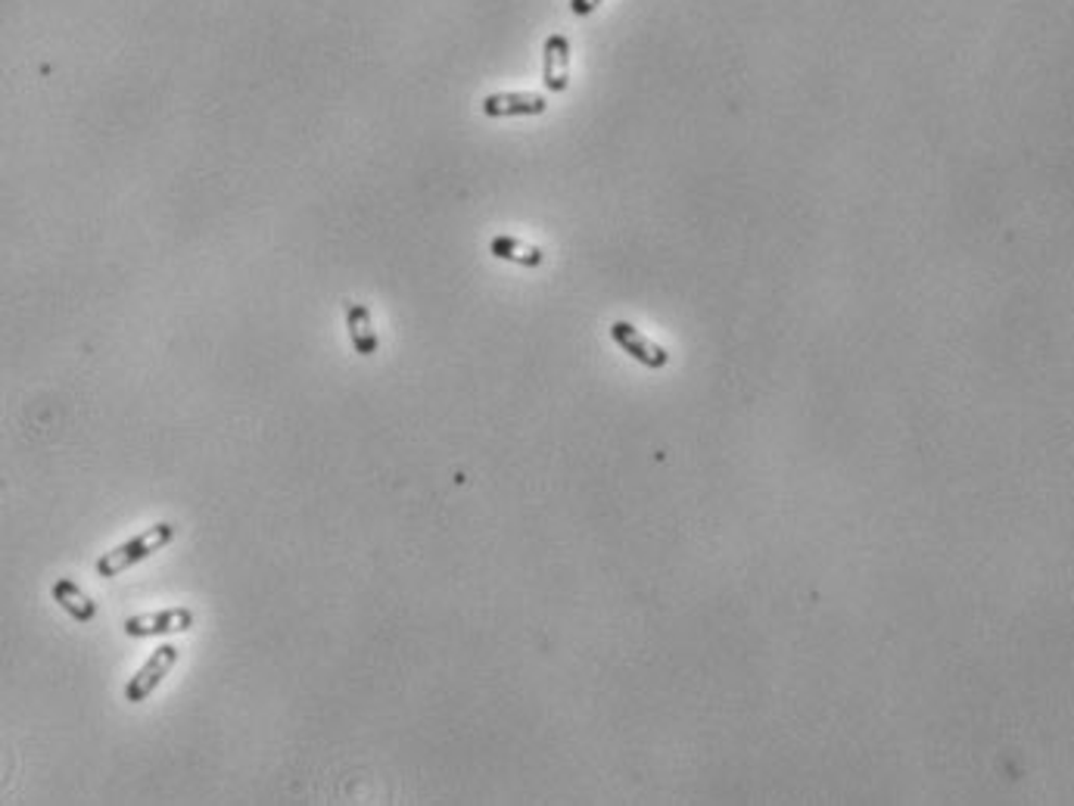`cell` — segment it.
Wrapping results in <instances>:
<instances>
[{
	"label": "cell",
	"instance_id": "cell-1",
	"mask_svg": "<svg viewBox=\"0 0 1074 806\" xmlns=\"http://www.w3.org/2000/svg\"><path fill=\"white\" fill-rule=\"evenodd\" d=\"M175 532H178V527H175V524H168V520H163V524H153V527H150L147 532L135 536L131 542H122V545H116L113 552L103 554V557L97 561V574L103 576V579L122 576L125 570H131L135 564L147 561V557H150L153 552L165 549V545L175 539Z\"/></svg>",
	"mask_w": 1074,
	"mask_h": 806
},
{
	"label": "cell",
	"instance_id": "cell-2",
	"mask_svg": "<svg viewBox=\"0 0 1074 806\" xmlns=\"http://www.w3.org/2000/svg\"><path fill=\"white\" fill-rule=\"evenodd\" d=\"M175 664H178V647L175 645L156 647V651L150 654V660H147V664L128 679L125 697H128L131 704H143L153 691L163 685V679L175 669Z\"/></svg>",
	"mask_w": 1074,
	"mask_h": 806
},
{
	"label": "cell",
	"instance_id": "cell-3",
	"mask_svg": "<svg viewBox=\"0 0 1074 806\" xmlns=\"http://www.w3.org/2000/svg\"><path fill=\"white\" fill-rule=\"evenodd\" d=\"M610 337H614V343L620 345L627 355H632L635 362H642L645 368L660 370L667 368V362H670V352H667L664 345L654 343V340H648V337H645L639 327H632L630 322L610 324Z\"/></svg>",
	"mask_w": 1074,
	"mask_h": 806
},
{
	"label": "cell",
	"instance_id": "cell-4",
	"mask_svg": "<svg viewBox=\"0 0 1074 806\" xmlns=\"http://www.w3.org/2000/svg\"><path fill=\"white\" fill-rule=\"evenodd\" d=\"M193 626V614L187 607H168L160 614H140L125 620V635L131 639H150V635H168V632H185Z\"/></svg>",
	"mask_w": 1074,
	"mask_h": 806
},
{
	"label": "cell",
	"instance_id": "cell-5",
	"mask_svg": "<svg viewBox=\"0 0 1074 806\" xmlns=\"http://www.w3.org/2000/svg\"><path fill=\"white\" fill-rule=\"evenodd\" d=\"M542 81L552 93H564L570 88V41L567 35H548L542 50Z\"/></svg>",
	"mask_w": 1074,
	"mask_h": 806
},
{
	"label": "cell",
	"instance_id": "cell-6",
	"mask_svg": "<svg viewBox=\"0 0 1074 806\" xmlns=\"http://www.w3.org/2000/svg\"><path fill=\"white\" fill-rule=\"evenodd\" d=\"M483 115L490 118H511V115H542L548 110V100L542 93L527 91H502L483 97L480 103Z\"/></svg>",
	"mask_w": 1074,
	"mask_h": 806
},
{
	"label": "cell",
	"instance_id": "cell-7",
	"mask_svg": "<svg viewBox=\"0 0 1074 806\" xmlns=\"http://www.w3.org/2000/svg\"><path fill=\"white\" fill-rule=\"evenodd\" d=\"M346 308V327H350V340H352V349L358 352V355H374L377 349H380V340H377V330H374V322H371V312H368V305H362V302H346L343 305Z\"/></svg>",
	"mask_w": 1074,
	"mask_h": 806
},
{
	"label": "cell",
	"instance_id": "cell-8",
	"mask_svg": "<svg viewBox=\"0 0 1074 806\" xmlns=\"http://www.w3.org/2000/svg\"><path fill=\"white\" fill-rule=\"evenodd\" d=\"M490 253L495 255V259H505V262H514V265H523V268H539V265L545 262V253H542L539 247L523 243V240H517L511 234H498V237H492Z\"/></svg>",
	"mask_w": 1074,
	"mask_h": 806
},
{
	"label": "cell",
	"instance_id": "cell-9",
	"mask_svg": "<svg viewBox=\"0 0 1074 806\" xmlns=\"http://www.w3.org/2000/svg\"><path fill=\"white\" fill-rule=\"evenodd\" d=\"M53 601L70 614L72 620H78V622H91L93 617H97V604H93L72 579H60V582H53Z\"/></svg>",
	"mask_w": 1074,
	"mask_h": 806
},
{
	"label": "cell",
	"instance_id": "cell-10",
	"mask_svg": "<svg viewBox=\"0 0 1074 806\" xmlns=\"http://www.w3.org/2000/svg\"><path fill=\"white\" fill-rule=\"evenodd\" d=\"M602 3H605V0H570V10H573L577 16H589V13H595Z\"/></svg>",
	"mask_w": 1074,
	"mask_h": 806
}]
</instances>
